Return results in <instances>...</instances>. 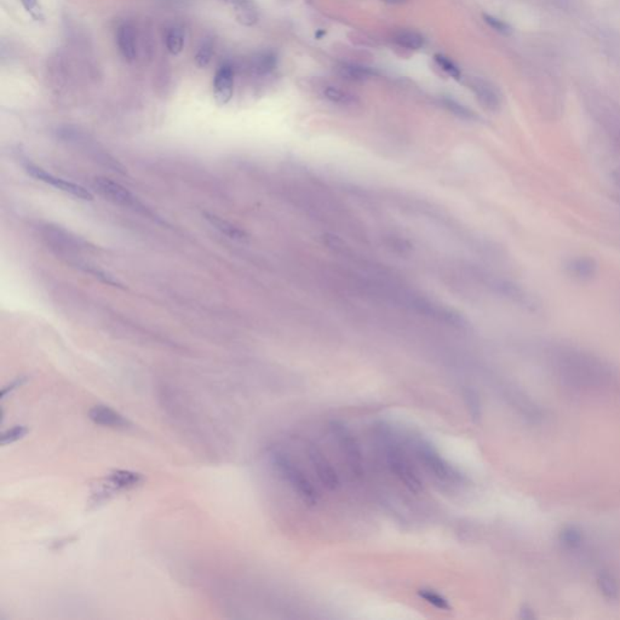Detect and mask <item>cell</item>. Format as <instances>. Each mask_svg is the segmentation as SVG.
I'll use <instances>...</instances> for the list:
<instances>
[{"label": "cell", "instance_id": "6", "mask_svg": "<svg viewBox=\"0 0 620 620\" xmlns=\"http://www.w3.org/2000/svg\"><path fill=\"white\" fill-rule=\"evenodd\" d=\"M143 480V476L135 471H113L105 477V482L100 492H97V502L108 500L109 495H114L115 492L129 491L138 487Z\"/></svg>", "mask_w": 620, "mask_h": 620}, {"label": "cell", "instance_id": "25", "mask_svg": "<svg viewBox=\"0 0 620 620\" xmlns=\"http://www.w3.org/2000/svg\"><path fill=\"white\" fill-rule=\"evenodd\" d=\"M29 428L26 425H15L1 434L0 443H1V446H6L10 443H17L21 439H24V436L29 434Z\"/></svg>", "mask_w": 620, "mask_h": 620}, {"label": "cell", "instance_id": "11", "mask_svg": "<svg viewBox=\"0 0 620 620\" xmlns=\"http://www.w3.org/2000/svg\"><path fill=\"white\" fill-rule=\"evenodd\" d=\"M89 418L97 425L112 428L118 430H125L131 428V422L125 415L105 405H96L89 411Z\"/></svg>", "mask_w": 620, "mask_h": 620}, {"label": "cell", "instance_id": "31", "mask_svg": "<svg viewBox=\"0 0 620 620\" xmlns=\"http://www.w3.org/2000/svg\"><path fill=\"white\" fill-rule=\"evenodd\" d=\"M24 381L26 379L24 377H20V378H17L16 381H14V382L10 383L8 387H5L1 391V399H5V396L9 394V393H11V391H16L17 388H20L22 384H24Z\"/></svg>", "mask_w": 620, "mask_h": 620}, {"label": "cell", "instance_id": "27", "mask_svg": "<svg viewBox=\"0 0 620 620\" xmlns=\"http://www.w3.org/2000/svg\"><path fill=\"white\" fill-rule=\"evenodd\" d=\"M419 596L423 597L424 600L427 601V602L433 604V606H435L436 609H450V604H448V600L443 599L440 594L433 591V590H424L423 589V590L419 591Z\"/></svg>", "mask_w": 620, "mask_h": 620}, {"label": "cell", "instance_id": "30", "mask_svg": "<svg viewBox=\"0 0 620 620\" xmlns=\"http://www.w3.org/2000/svg\"><path fill=\"white\" fill-rule=\"evenodd\" d=\"M467 400L471 408V415H474V418H477L480 415V403L477 396L474 393H467Z\"/></svg>", "mask_w": 620, "mask_h": 620}, {"label": "cell", "instance_id": "22", "mask_svg": "<svg viewBox=\"0 0 620 620\" xmlns=\"http://www.w3.org/2000/svg\"><path fill=\"white\" fill-rule=\"evenodd\" d=\"M441 103L445 108L448 109V112H451L457 118L467 121L477 120V115L471 109L467 108V105H462L460 102L445 97L441 100Z\"/></svg>", "mask_w": 620, "mask_h": 620}, {"label": "cell", "instance_id": "24", "mask_svg": "<svg viewBox=\"0 0 620 620\" xmlns=\"http://www.w3.org/2000/svg\"><path fill=\"white\" fill-rule=\"evenodd\" d=\"M277 66V56L273 53H261L252 60V69L257 74H268Z\"/></svg>", "mask_w": 620, "mask_h": 620}, {"label": "cell", "instance_id": "13", "mask_svg": "<svg viewBox=\"0 0 620 620\" xmlns=\"http://www.w3.org/2000/svg\"><path fill=\"white\" fill-rule=\"evenodd\" d=\"M234 91V69L230 65L218 68L214 79L215 100L219 105H224L232 100Z\"/></svg>", "mask_w": 620, "mask_h": 620}, {"label": "cell", "instance_id": "26", "mask_svg": "<svg viewBox=\"0 0 620 620\" xmlns=\"http://www.w3.org/2000/svg\"><path fill=\"white\" fill-rule=\"evenodd\" d=\"M435 62L436 65L439 66L443 72L448 73V76H451L452 78L460 79L462 77L460 69L448 57L443 56V55H435Z\"/></svg>", "mask_w": 620, "mask_h": 620}, {"label": "cell", "instance_id": "32", "mask_svg": "<svg viewBox=\"0 0 620 620\" xmlns=\"http://www.w3.org/2000/svg\"><path fill=\"white\" fill-rule=\"evenodd\" d=\"M21 3L24 4L26 10L29 12V14H32L33 16H34V14H38L39 10H38V1L36 0H21Z\"/></svg>", "mask_w": 620, "mask_h": 620}, {"label": "cell", "instance_id": "5", "mask_svg": "<svg viewBox=\"0 0 620 620\" xmlns=\"http://www.w3.org/2000/svg\"><path fill=\"white\" fill-rule=\"evenodd\" d=\"M24 170L27 171L29 176H32V177L36 178L38 181L44 182L46 185H53L56 190H61L63 193L69 194V195H73V197H78V199H83V200H93V194H91L90 190L84 188L83 185L73 183V182L67 181V180H63V178L57 177L53 173L45 171L44 169L34 165L32 162H26L24 164Z\"/></svg>", "mask_w": 620, "mask_h": 620}, {"label": "cell", "instance_id": "1", "mask_svg": "<svg viewBox=\"0 0 620 620\" xmlns=\"http://www.w3.org/2000/svg\"><path fill=\"white\" fill-rule=\"evenodd\" d=\"M548 358L557 377L569 387H607L616 376V371L606 360L574 346H552Z\"/></svg>", "mask_w": 620, "mask_h": 620}, {"label": "cell", "instance_id": "29", "mask_svg": "<svg viewBox=\"0 0 620 620\" xmlns=\"http://www.w3.org/2000/svg\"><path fill=\"white\" fill-rule=\"evenodd\" d=\"M483 20L491 29H495V32L500 33V34L507 36V34H510L512 32V27L507 22H504V21L500 20L497 17L492 16V15H483Z\"/></svg>", "mask_w": 620, "mask_h": 620}, {"label": "cell", "instance_id": "10", "mask_svg": "<svg viewBox=\"0 0 620 620\" xmlns=\"http://www.w3.org/2000/svg\"><path fill=\"white\" fill-rule=\"evenodd\" d=\"M93 187L96 188L97 192L101 194V195L107 197L108 200L117 202L119 205L129 206V207L138 206L136 199H135L133 194L130 193L129 190L124 188L119 183H117V182L109 180V178H95L93 180Z\"/></svg>", "mask_w": 620, "mask_h": 620}, {"label": "cell", "instance_id": "23", "mask_svg": "<svg viewBox=\"0 0 620 620\" xmlns=\"http://www.w3.org/2000/svg\"><path fill=\"white\" fill-rule=\"evenodd\" d=\"M165 45L167 51L173 56L181 53L185 46V32L177 27L169 29L165 36Z\"/></svg>", "mask_w": 620, "mask_h": 620}, {"label": "cell", "instance_id": "4", "mask_svg": "<svg viewBox=\"0 0 620 620\" xmlns=\"http://www.w3.org/2000/svg\"><path fill=\"white\" fill-rule=\"evenodd\" d=\"M413 445L420 463L424 464L425 469L433 474L438 481L448 486L462 483V476L460 472L443 460L439 452L436 451L430 443H427L425 440L418 439L415 440Z\"/></svg>", "mask_w": 620, "mask_h": 620}, {"label": "cell", "instance_id": "16", "mask_svg": "<svg viewBox=\"0 0 620 620\" xmlns=\"http://www.w3.org/2000/svg\"><path fill=\"white\" fill-rule=\"evenodd\" d=\"M321 95L327 101L341 107H355L360 103L358 97L348 90L342 89L336 85H325L322 86Z\"/></svg>", "mask_w": 620, "mask_h": 620}, {"label": "cell", "instance_id": "28", "mask_svg": "<svg viewBox=\"0 0 620 620\" xmlns=\"http://www.w3.org/2000/svg\"><path fill=\"white\" fill-rule=\"evenodd\" d=\"M212 53H214V50H212L211 43H205V44L202 45V48H199V51H197L195 57H194L197 67L205 68L206 66L209 65L210 61H211Z\"/></svg>", "mask_w": 620, "mask_h": 620}, {"label": "cell", "instance_id": "7", "mask_svg": "<svg viewBox=\"0 0 620 620\" xmlns=\"http://www.w3.org/2000/svg\"><path fill=\"white\" fill-rule=\"evenodd\" d=\"M331 430L334 438L339 443V448L342 450L343 455H346V462L349 463L351 471L356 475H361L363 472V458L358 450V443L351 433L342 424L332 423Z\"/></svg>", "mask_w": 620, "mask_h": 620}, {"label": "cell", "instance_id": "8", "mask_svg": "<svg viewBox=\"0 0 620 620\" xmlns=\"http://www.w3.org/2000/svg\"><path fill=\"white\" fill-rule=\"evenodd\" d=\"M306 450L310 463L314 467L315 472H316V475L321 481L322 485L329 490H336L339 487V481L337 472L332 467V464L324 455L321 450L310 441H306Z\"/></svg>", "mask_w": 620, "mask_h": 620}, {"label": "cell", "instance_id": "14", "mask_svg": "<svg viewBox=\"0 0 620 620\" xmlns=\"http://www.w3.org/2000/svg\"><path fill=\"white\" fill-rule=\"evenodd\" d=\"M118 48L121 56L124 57L128 62H133L138 57V43H136V34L133 27L129 24H123L119 26L115 33Z\"/></svg>", "mask_w": 620, "mask_h": 620}, {"label": "cell", "instance_id": "20", "mask_svg": "<svg viewBox=\"0 0 620 620\" xmlns=\"http://www.w3.org/2000/svg\"><path fill=\"white\" fill-rule=\"evenodd\" d=\"M393 41L395 44L399 45L400 48H407V50H419L423 48L424 45V38L422 34L407 29L395 33Z\"/></svg>", "mask_w": 620, "mask_h": 620}, {"label": "cell", "instance_id": "9", "mask_svg": "<svg viewBox=\"0 0 620 620\" xmlns=\"http://www.w3.org/2000/svg\"><path fill=\"white\" fill-rule=\"evenodd\" d=\"M564 273L574 281L589 282L599 274V263L591 256H573L568 258L564 264Z\"/></svg>", "mask_w": 620, "mask_h": 620}, {"label": "cell", "instance_id": "18", "mask_svg": "<svg viewBox=\"0 0 620 620\" xmlns=\"http://www.w3.org/2000/svg\"><path fill=\"white\" fill-rule=\"evenodd\" d=\"M597 588L607 601H618L620 597V585L616 577L609 572H601L597 577Z\"/></svg>", "mask_w": 620, "mask_h": 620}, {"label": "cell", "instance_id": "19", "mask_svg": "<svg viewBox=\"0 0 620 620\" xmlns=\"http://www.w3.org/2000/svg\"><path fill=\"white\" fill-rule=\"evenodd\" d=\"M202 216L205 217L206 221L209 222L211 226L214 227L215 229H217L218 232L224 234L228 238L234 239V240H242V239H245V233L242 230L239 229V228H237V227L233 226L229 222L226 221V219L218 217L216 215L207 214V212H205Z\"/></svg>", "mask_w": 620, "mask_h": 620}, {"label": "cell", "instance_id": "33", "mask_svg": "<svg viewBox=\"0 0 620 620\" xmlns=\"http://www.w3.org/2000/svg\"><path fill=\"white\" fill-rule=\"evenodd\" d=\"M521 616H522L524 619H533V618H534V612H533V609L525 606V607H522V609H521Z\"/></svg>", "mask_w": 620, "mask_h": 620}, {"label": "cell", "instance_id": "2", "mask_svg": "<svg viewBox=\"0 0 620 620\" xmlns=\"http://www.w3.org/2000/svg\"><path fill=\"white\" fill-rule=\"evenodd\" d=\"M377 438L391 472H394L395 476L399 477L400 481L403 482L410 491L415 493L422 491L423 490L422 477L399 443L396 441L394 436L391 435V431L388 428L381 427L377 430Z\"/></svg>", "mask_w": 620, "mask_h": 620}, {"label": "cell", "instance_id": "21", "mask_svg": "<svg viewBox=\"0 0 620 620\" xmlns=\"http://www.w3.org/2000/svg\"><path fill=\"white\" fill-rule=\"evenodd\" d=\"M560 542L564 548L576 550L582 547L584 542V534L580 528L576 526H567L560 533Z\"/></svg>", "mask_w": 620, "mask_h": 620}, {"label": "cell", "instance_id": "35", "mask_svg": "<svg viewBox=\"0 0 620 620\" xmlns=\"http://www.w3.org/2000/svg\"><path fill=\"white\" fill-rule=\"evenodd\" d=\"M382 1L383 3H386V4L398 5L407 3V1H410V0H382Z\"/></svg>", "mask_w": 620, "mask_h": 620}, {"label": "cell", "instance_id": "34", "mask_svg": "<svg viewBox=\"0 0 620 620\" xmlns=\"http://www.w3.org/2000/svg\"><path fill=\"white\" fill-rule=\"evenodd\" d=\"M611 176H612L613 183H614V185H616L620 190V166H618V167L613 170Z\"/></svg>", "mask_w": 620, "mask_h": 620}, {"label": "cell", "instance_id": "17", "mask_svg": "<svg viewBox=\"0 0 620 620\" xmlns=\"http://www.w3.org/2000/svg\"><path fill=\"white\" fill-rule=\"evenodd\" d=\"M337 73L339 77L351 81H363L375 76L373 69L356 63H342L337 67Z\"/></svg>", "mask_w": 620, "mask_h": 620}, {"label": "cell", "instance_id": "15", "mask_svg": "<svg viewBox=\"0 0 620 620\" xmlns=\"http://www.w3.org/2000/svg\"><path fill=\"white\" fill-rule=\"evenodd\" d=\"M222 3L233 9L234 15L239 24L246 27H251L257 24V6L254 0H221Z\"/></svg>", "mask_w": 620, "mask_h": 620}, {"label": "cell", "instance_id": "12", "mask_svg": "<svg viewBox=\"0 0 620 620\" xmlns=\"http://www.w3.org/2000/svg\"><path fill=\"white\" fill-rule=\"evenodd\" d=\"M469 86H470L471 91L475 95L476 100L480 102V105H482L483 108L491 110V112L500 110V105H502V98H500L498 90L495 89L491 83H488L482 78H472L469 81Z\"/></svg>", "mask_w": 620, "mask_h": 620}, {"label": "cell", "instance_id": "3", "mask_svg": "<svg viewBox=\"0 0 620 620\" xmlns=\"http://www.w3.org/2000/svg\"><path fill=\"white\" fill-rule=\"evenodd\" d=\"M272 462L279 474L282 476V479L290 485L294 493H297L304 503L308 505H315L318 503L319 493L316 488L311 485L308 477L304 475V472L294 463V460H291L289 455L275 450L272 453Z\"/></svg>", "mask_w": 620, "mask_h": 620}]
</instances>
